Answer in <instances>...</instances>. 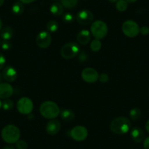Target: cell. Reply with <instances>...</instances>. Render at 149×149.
Listing matches in <instances>:
<instances>
[{
  "instance_id": "1",
  "label": "cell",
  "mask_w": 149,
  "mask_h": 149,
  "mask_svg": "<svg viewBox=\"0 0 149 149\" xmlns=\"http://www.w3.org/2000/svg\"><path fill=\"white\" fill-rule=\"evenodd\" d=\"M131 127V122L126 117H117L111 121L110 129L116 134H124L129 132Z\"/></svg>"
},
{
  "instance_id": "2",
  "label": "cell",
  "mask_w": 149,
  "mask_h": 149,
  "mask_svg": "<svg viewBox=\"0 0 149 149\" xmlns=\"http://www.w3.org/2000/svg\"><path fill=\"white\" fill-rule=\"evenodd\" d=\"M40 113L44 118L53 119L59 115L60 109L57 104L54 102L46 101L41 104L40 107Z\"/></svg>"
},
{
  "instance_id": "3",
  "label": "cell",
  "mask_w": 149,
  "mask_h": 149,
  "mask_svg": "<svg viewBox=\"0 0 149 149\" xmlns=\"http://www.w3.org/2000/svg\"><path fill=\"white\" fill-rule=\"evenodd\" d=\"M2 139L6 143L12 144V143H16L19 140L21 132L20 130L16 126L9 124L7 125L2 129V133H1Z\"/></svg>"
},
{
  "instance_id": "4",
  "label": "cell",
  "mask_w": 149,
  "mask_h": 149,
  "mask_svg": "<svg viewBox=\"0 0 149 149\" xmlns=\"http://www.w3.org/2000/svg\"><path fill=\"white\" fill-rule=\"evenodd\" d=\"M108 29L107 26L104 21H96L92 23L91 26V32L95 39H103L107 34Z\"/></svg>"
},
{
  "instance_id": "5",
  "label": "cell",
  "mask_w": 149,
  "mask_h": 149,
  "mask_svg": "<svg viewBox=\"0 0 149 149\" xmlns=\"http://www.w3.org/2000/svg\"><path fill=\"white\" fill-rule=\"evenodd\" d=\"M80 52V46L76 42H68L63 45L61 49V56L65 59H71L76 56Z\"/></svg>"
},
{
  "instance_id": "6",
  "label": "cell",
  "mask_w": 149,
  "mask_h": 149,
  "mask_svg": "<svg viewBox=\"0 0 149 149\" xmlns=\"http://www.w3.org/2000/svg\"><path fill=\"white\" fill-rule=\"evenodd\" d=\"M122 31L129 37H134L140 33V27L134 21H127L123 24Z\"/></svg>"
},
{
  "instance_id": "7",
  "label": "cell",
  "mask_w": 149,
  "mask_h": 149,
  "mask_svg": "<svg viewBox=\"0 0 149 149\" xmlns=\"http://www.w3.org/2000/svg\"><path fill=\"white\" fill-rule=\"evenodd\" d=\"M34 104L32 101L28 97H22L17 103V110L20 113L24 115H29L32 112Z\"/></svg>"
},
{
  "instance_id": "8",
  "label": "cell",
  "mask_w": 149,
  "mask_h": 149,
  "mask_svg": "<svg viewBox=\"0 0 149 149\" xmlns=\"http://www.w3.org/2000/svg\"><path fill=\"white\" fill-rule=\"evenodd\" d=\"M70 136L76 141H83L88 137V130L84 126H76L70 131Z\"/></svg>"
},
{
  "instance_id": "9",
  "label": "cell",
  "mask_w": 149,
  "mask_h": 149,
  "mask_svg": "<svg viewBox=\"0 0 149 149\" xmlns=\"http://www.w3.org/2000/svg\"><path fill=\"white\" fill-rule=\"evenodd\" d=\"M52 41L51 35L49 32L42 31L37 34L36 38V43L37 46L41 48H46L50 46Z\"/></svg>"
},
{
  "instance_id": "10",
  "label": "cell",
  "mask_w": 149,
  "mask_h": 149,
  "mask_svg": "<svg viewBox=\"0 0 149 149\" xmlns=\"http://www.w3.org/2000/svg\"><path fill=\"white\" fill-rule=\"evenodd\" d=\"M76 20L78 24L81 25H88L94 20V15L92 13L88 10H82L79 11L76 15Z\"/></svg>"
},
{
  "instance_id": "11",
  "label": "cell",
  "mask_w": 149,
  "mask_h": 149,
  "mask_svg": "<svg viewBox=\"0 0 149 149\" xmlns=\"http://www.w3.org/2000/svg\"><path fill=\"white\" fill-rule=\"evenodd\" d=\"M81 76L84 81L89 84L97 82L99 79V74L97 71L95 69L91 68V67H87L84 69L81 73Z\"/></svg>"
},
{
  "instance_id": "12",
  "label": "cell",
  "mask_w": 149,
  "mask_h": 149,
  "mask_svg": "<svg viewBox=\"0 0 149 149\" xmlns=\"http://www.w3.org/2000/svg\"><path fill=\"white\" fill-rule=\"evenodd\" d=\"M2 76L7 82H13L17 78V71L14 67L7 66L2 71Z\"/></svg>"
},
{
  "instance_id": "13",
  "label": "cell",
  "mask_w": 149,
  "mask_h": 149,
  "mask_svg": "<svg viewBox=\"0 0 149 149\" xmlns=\"http://www.w3.org/2000/svg\"><path fill=\"white\" fill-rule=\"evenodd\" d=\"M13 94V88L8 83H2L0 84V99L10 98Z\"/></svg>"
},
{
  "instance_id": "14",
  "label": "cell",
  "mask_w": 149,
  "mask_h": 149,
  "mask_svg": "<svg viewBox=\"0 0 149 149\" xmlns=\"http://www.w3.org/2000/svg\"><path fill=\"white\" fill-rule=\"evenodd\" d=\"M60 129H61V123L58 120H51L47 124L45 130L48 134L54 135L60 131Z\"/></svg>"
},
{
  "instance_id": "15",
  "label": "cell",
  "mask_w": 149,
  "mask_h": 149,
  "mask_svg": "<svg viewBox=\"0 0 149 149\" xmlns=\"http://www.w3.org/2000/svg\"><path fill=\"white\" fill-rule=\"evenodd\" d=\"M77 40L81 45H86L91 40V33L88 30H82L78 34Z\"/></svg>"
},
{
  "instance_id": "16",
  "label": "cell",
  "mask_w": 149,
  "mask_h": 149,
  "mask_svg": "<svg viewBox=\"0 0 149 149\" xmlns=\"http://www.w3.org/2000/svg\"><path fill=\"white\" fill-rule=\"evenodd\" d=\"M145 134L140 127H134L131 131V137L135 143H141L144 140Z\"/></svg>"
},
{
  "instance_id": "17",
  "label": "cell",
  "mask_w": 149,
  "mask_h": 149,
  "mask_svg": "<svg viewBox=\"0 0 149 149\" xmlns=\"http://www.w3.org/2000/svg\"><path fill=\"white\" fill-rule=\"evenodd\" d=\"M50 11L55 16H60L64 12V7L61 3L54 2L50 7Z\"/></svg>"
},
{
  "instance_id": "18",
  "label": "cell",
  "mask_w": 149,
  "mask_h": 149,
  "mask_svg": "<svg viewBox=\"0 0 149 149\" xmlns=\"http://www.w3.org/2000/svg\"><path fill=\"white\" fill-rule=\"evenodd\" d=\"M60 114H61V118L64 121H67V122L72 121L74 118V116H75L74 113L72 110H68V109H64V110H62L60 112Z\"/></svg>"
},
{
  "instance_id": "19",
  "label": "cell",
  "mask_w": 149,
  "mask_h": 149,
  "mask_svg": "<svg viewBox=\"0 0 149 149\" xmlns=\"http://www.w3.org/2000/svg\"><path fill=\"white\" fill-rule=\"evenodd\" d=\"M0 36L4 40H9L13 36V30L11 27L6 26L2 29L0 32Z\"/></svg>"
},
{
  "instance_id": "20",
  "label": "cell",
  "mask_w": 149,
  "mask_h": 149,
  "mask_svg": "<svg viewBox=\"0 0 149 149\" xmlns=\"http://www.w3.org/2000/svg\"><path fill=\"white\" fill-rule=\"evenodd\" d=\"M24 5H23L22 2H17L13 5L12 7V12L15 15H20L24 13Z\"/></svg>"
},
{
  "instance_id": "21",
  "label": "cell",
  "mask_w": 149,
  "mask_h": 149,
  "mask_svg": "<svg viewBox=\"0 0 149 149\" xmlns=\"http://www.w3.org/2000/svg\"><path fill=\"white\" fill-rule=\"evenodd\" d=\"M78 0H61V5L67 9H72L74 8L78 4Z\"/></svg>"
},
{
  "instance_id": "22",
  "label": "cell",
  "mask_w": 149,
  "mask_h": 149,
  "mask_svg": "<svg viewBox=\"0 0 149 149\" xmlns=\"http://www.w3.org/2000/svg\"><path fill=\"white\" fill-rule=\"evenodd\" d=\"M141 116V111L139 108H132L130 112V116L132 121H137Z\"/></svg>"
},
{
  "instance_id": "23",
  "label": "cell",
  "mask_w": 149,
  "mask_h": 149,
  "mask_svg": "<svg viewBox=\"0 0 149 149\" xmlns=\"http://www.w3.org/2000/svg\"><path fill=\"white\" fill-rule=\"evenodd\" d=\"M102 48V43L100 42V40L95 39L94 40H92V42H91V45H90V48L92 51L94 52H98L100 51V50Z\"/></svg>"
},
{
  "instance_id": "24",
  "label": "cell",
  "mask_w": 149,
  "mask_h": 149,
  "mask_svg": "<svg viewBox=\"0 0 149 149\" xmlns=\"http://www.w3.org/2000/svg\"><path fill=\"white\" fill-rule=\"evenodd\" d=\"M116 8L119 12H124L128 8V3L125 0H118L116 2Z\"/></svg>"
},
{
  "instance_id": "25",
  "label": "cell",
  "mask_w": 149,
  "mask_h": 149,
  "mask_svg": "<svg viewBox=\"0 0 149 149\" xmlns=\"http://www.w3.org/2000/svg\"><path fill=\"white\" fill-rule=\"evenodd\" d=\"M46 28L49 32H55L58 29V24L56 21H50L47 24Z\"/></svg>"
},
{
  "instance_id": "26",
  "label": "cell",
  "mask_w": 149,
  "mask_h": 149,
  "mask_svg": "<svg viewBox=\"0 0 149 149\" xmlns=\"http://www.w3.org/2000/svg\"><path fill=\"white\" fill-rule=\"evenodd\" d=\"M14 106L13 102L9 99H6L2 102V107L5 110H12Z\"/></svg>"
},
{
  "instance_id": "27",
  "label": "cell",
  "mask_w": 149,
  "mask_h": 149,
  "mask_svg": "<svg viewBox=\"0 0 149 149\" xmlns=\"http://www.w3.org/2000/svg\"><path fill=\"white\" fill-rule=\"evenodd\" d=\"M62 20L67 24L72 23L74 20V16L71 13H67L64 14V15L62 16Z\"/></svg>"
},
{
  "instance_id": "28",
  "label": "cell",
  "mask_w": 149,
  "mask_h": 149,
  "mask_svg": "<svg viewBox=\"0 0 149 149\" xmlns=\"http://www.w3.org/2000/svg\"><path fill=\"white\" fill-rule=\"evenodd\" d=\"M16 148L17 149H27L28 148V144L24 140H18L16 142Z\"/></svg>"
},
{
  "instance_id": "29",
  "label": "cell",
  "mask_w": 149,
  "mask_h": 149,
  "mask_svg": "<svg viewBox=\"0 0 149 149\" xmlns=\"http://www.w3.org/2000/svg\"><path fill=\"white\" fill-rule=\"evenodd\" d=\"M11 46H12V44L10 42H9V40H4L1 43V47L4 51H8L10 49Z\"/></svg>"
},
{
  "instance_id": "30",
  "label": "cell",
  "mask_w": 149,
  "mask_h": 149,
  "mask_svg": "<svg viewBox=\"0 0 149 149\" xmlns=\"http://www.w3.org/2000/svg\"><path fill=\"white\" fill-rule=\"evenodd\" d=\"M99 80L101 83H107L109 81L108 74L106 73H102L100 75H99Z\"/></svg>"
},
{
  "instance_id": "31",
  "label": "cell",
  "mask_w": 149,
  "mask_h": 149,
  "mask_svg": "<svg viewBox=\"0 0 149 149\" xmlns=\"http://www.w3.org/2000/svg\"><path fill=\"white\" fill-rule=\"evenodd\" d=\"M5 62H6V58H5V56L2 53H0V70L3 69Z\"/></svg>"
},
{
  "instance_id": "32",
  "label": "cell",
  "mask_w": 149,
  "mask_h": 149,
  "mask_svg": "<svg viewBox=\"0 0 149 149\" xmlns=\"http://www.w3.org/2000/svg\"><path fill=\"white\" fill-rule=\"evenodd\" d=\"M140 32L143 35H148L149 34V28L148 26H144L141 27L140 29Z\"/></svg>"
},
{
  "instance_id": "33",
  "label": "cell",
  "mask_w": 149,
  "mask_h": 149,
  "mask_svg": "<svg viewBox=\"0 0 149 149\" xmlns=\"http://www.w3.org/2000/svg\"><path fill=\"white\" fill-rule=\"evenodd\" d=\"M143 147L145 149H149V137L145 139L144 143H143Z\"/></svg>"
},
{
  "instance_id": "34",
  "label": "cell",
  "mask_w": 149,
  "mask_h": 149,
  "mask_svg": "<svg viewBox=\"0 0 149 149\" xmlns=\"http://www.w3.org/2000/svg\"><path fill=\"white\" fill-rule=\"evenodd\" d=\"M20 1H21V2H22L23 4H30L35 2L36 0H20Z\"/></svg>"
},
{
  "instance_id": "35",
  "label": "cell",
  "mask_w": 149,
  "mask_h": 149,
  "mask_svg": "<svg viewBox=\"0 0 149 149\" xmlns=\"http://www.w3.org/2000/svg\"><path fill=\"white\" fill-rule=\"evenodd\" d=\"M146 130H147L148 132L149 133V120L147 121V122H146Z\"/></svg>"
},
{
  "instance_id": "36",
  "label": "cell",
  "mask_w": 149,
  "mask_h": 149,
  "mask_svg": "<svg viewBox=\"0 0 149 149\" xmlns=\"http://www.w3.org/2000/svg\"><path fill=\"white\" fill-rule=\"evenodd\" d=\"M2 149H15V148H14L13 146H5V147H4Z\"/></svg>"
},
{
  "instance_id": "37",
  "label": "cell",
  "mask_w": 149,
  "mask_h": 149,
  "mask_svg": "<svg viewBox=\"0 0 149 149\" xmlns=\"http://www.w3.org/2000/svg\"><path fill=\"white\" fill-rule=\"evenodd\" d=\"M127 3H133V2H135L137 0H125Z\"/></svg>"
},
{
  "instance_id": "38",
  "label": "cell",
  "mask_w": 149,
  "mask_h": 149,
  "mask_svg": "<svg viewBox=\"0 0 149 149\" xmlns=\"http://www.w3.org/2000/svg\"><path fill=\"white\" fill-rule=\"evenodd\" d=\"M2 79H3V76H2V73H0V84H2Z\"/></svg>"
},
{
  "instance_id": "39",
  "label": "cell",
  "mask_w": 149,
  "mask_h": 149,
  "mask_svg": "<svg viewBox=\"0 0 149 149\" xmlns=\"http://www.w3.org/2000/svg\"><path fill=\"white\" fill-rule=\"evenodd\" d=\"M108 2H111V3H115V2H117L118 0H107Z\"/></svg>"
},
{
  "instance_id": "40",
  "label": "cell",
  "mask_w": 149,
  "mask_h": 149,
  "mask_svg": "<svg viewBox=\"0 0 149 149\" xmlns=\"http://www.w3.org/2000/svg\"><path fill=\"white\" fill-rule=\"evenodd\" d=\"M4 2H5V0H0V7H2L3 5Z\"/></svg>"
},
{
  "instance_id": "41",
  "label": "cell",
  "mask_w": 149,
  "mask_h": 149,
  "mask_svg": "<svg viewBox=\"0 0 149 149\" xmlns=\"http://www.w3.org/2000/svg\"><path fill=\"white\" fill-rule=\"evenodd\" d=\"M2 20L0 19V31L2 30Z\"/></svg>"
},
{
  "instance_id": "42",
  "label": "cell",
  "mask_w": 149,
  "mask_h": 149,
  "mask_svg": "<svg viewBox=\"0 0 149 149\" xmlns=\"http://www.w3.org/2000/svg\"><path fill=\"white\" fill-rule=\"evenodd\" d=\"M1 107H2V102L0 101V108H1Z\"/></svg>"
},
{
  "instance_id": "43",
  "label": "cell",
  "mask_w": 149,
  "mask_h": 149,
  "mask_svg": "<svg viewBox=\"0 0 149 149\" xmlns=\"http://www.w3.org/2000/svg\"><path fill=\"white\" fill-rule=\"evenodd\" d=\"M0 45H1V40H0Z\"/></svg>"
},
{
  "instance_id": "44",
  "label": "cell",
  "mask_w": 149,
  "mask_h": 149,
  "mask_svg": "<svg viewBox=\"0 0 149 149\" xmlns=\"http://www.w3.org/2000/svg\"><path fill=\"white\" fill-rule=\"evenodd\" d=\"M54 1H58V0H54Z\"/></svg>"
}]
</instances>
